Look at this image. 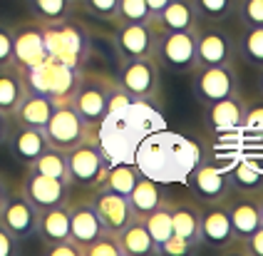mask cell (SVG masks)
<instances>
[{"label": "cell", "instance_id": "obj_1", "mask_svg": "<svg viewBox=\"0 0 263 256\" xmlns=\"http://www.w3.org/2000/svg\"><path fill=\"white\" fill-rule=\"evenodd\" d=\"M134 167L154 181H186L199 164V150L186 137L174 132H149L132 157Z\"/></svg>", "mask_w": 263, "mask_h": 256}, {"label": "cell", "instance_id": "obj_2", "mask_svg": "<svg viewBox=\"0 0 263 256\" xmlns=\"http://www.w3.org/2000/svg\"><path fill=\"white\" fill-rule=\"evenodd\" d=\"M152 102H139L134 100L122 109L109 112L102 120V124L95 130V139L100 142L107 159L115 164L117 162H132L134 150L139 147V142L149 132H154V127L149 124L152 117Z\"/></svg>", "mask_w": 263, "mask_h": 256}, {"label": "cell", "instance_id": "obj_3", "mask_svg": "<svg viewBox=\"0 0 263 256\" xmlns=\"http://www.w3.org/2000/svg\"><path fill=\"white\" fill-rule=\"evenodd\" d=\"M40 25H43L47 58L70 67H82V62L89 55V32L85 30V25H80L72 17Z\"/></svg>", "mask_w": 263, "mask_h": 256}, {"label": "cell", "instance_id": "obj_4", "mask_svg": "<svg viewBox=\"0 0 263 256\" xmlns=\"http://www.w3.org/2000/svg\"><path fill=\"white\" fill-rule=\"evenodd\" d=\"M80 77H82V67H70V65H62L58 60H50V58L37 67L23 70V80H25L28 92L45 95L55 105L72 100L74 90L80 85Z\"/></svg>", "mask_w": 263, "mask_h": 256}, {"label": "cell", "instance_id": "obj_5", "mask_svg": "<svg viewBox=\"0 0 263 256\" xmlns=\"http://www.w3.org/2000/svg\"><path fill=\"white\" fill-rule=\"evenodd\" d=\"M107 169H109V159L100 147V142L95 139V132L67 152V177L72 187L97 189L102 184Z\"/></svg>", "mask_w": 263, "mask_h": 256}, {"label": "cell", "instance_id": "obj_6", "mask_svg": "<svg viewBox=\"0 0 263 256\" xmlns=\"http://www.w3.org/2000/svg\"><path fill=\"white\" fill-rule=\"evenodd\" d=\"M159 67L169 72H191L196 67V30L157 28L154 55Z\"/></svg>", "mask_w": 263, "mask_h": 256}, {"label": "cell", "instance_id": "obj_7", "mask_svg": "<svg viewBox=\"0 0 263 256\" xmlns=\"http://www.w3.org/2000/svg\"><path fill=\"white\" fill-rule=\"evenodd\" d=\"M189 75L191 92L201 107L226 100L231 95H238V87H241L234 62L231 65H214V67H194Z\"/></svg>", "mask_w": 263, "mask_h": 256}, {"label": "cell", "instance_id": "obj_8", "mask_svg": "<svg viewBox=\"0 0 263 256\" xmlns=\"http://www.w3.org/2000/svg\"><path fill=\"white\" fill-rule=\"evenodd\" d=\"M109 82H112V77L82 72L80 85H77L72 100H70V105L74 107V112L82 117V122L87 124L92 132H95V130L102 124L104 117L109 115V107H107Z\"/></svg>", "mask_w": 263, "mask_h": 256}, {"label": "cell", "instance_id": "obj_9", "mask_svg": "<svg viewBox=\"0 0 263 256\" xmlns=\"http://www.w3.org/2000/svg\"><path fill=\"white\" fill-rule=\"evenodd\" d=\"M159 65L154 58H137V60H122L117 72V85L129 92L132 100L139 102H154L159 97L161 77Z\"/></svg>", "mask_w": 263, "mask_h": 256}, {"label": "cell", "instance_id": "obj_10", "mask_svg": "<svg viewBox=\"0 0 263 256\" xmlns=\"http://www.w3.org/2000/svg\"><path fill=\"white\" fill-rule=\"evenodd\" d=\"M43 132L47 144L62 152H70L72 147H77L80 142H85L92 135V130L82 122V117L74 112V107L70 102L55 105L47 124L43 127Z\"/></svg>", "mask_w": 263, "mask_h": 256}, {"label": "cell", "instance_id": "obj_11", "mask_svg": "<svg viewBox=\"0 0 263 256\" xmlns=\"http://www.w3.org/2000/svg\"><path fill=\"white\" fill-rule=\"evenodd\" d=\"M236 62V38L219 28V23H206L196 28V67L231 65Z\"/></svg>", "mask_w": 263, "mask_h": 256}, {"label": "cell", "instance_id": "obj_12", "mask_svg": "<svg viewBox=\"0 0 263 256\" xmlns=\"http://www.w3.org/2000/svg\"><path fill=\"white\" fill-rule=\"evenodd\" d=\"M154 40H157V23H117V30L112 35V43L117 50L119 60H137V58H152L154 55Z\"/></svg>", "mask_w": 263, "mask_h": 256}, {"label": "cell", "instance_id": "obj_13", "mask_svg": "<svg viewBox=\"0 0 263 256\" xmlns=\"http://www.w3.org/2000/svg\"><path fill=\"white\" fill-rule=\"evenodd\" d=\"M20 192L25 194L30 204L37 211L50 209V207H60V204H67L72 199V184L65 179H52V177H45L37 172H30L23 177L20 184Z\"/></svg>", "mask_w": 263, "mask_h": 256}, {"label": "cell", "instance_id": "obj_14", "mask_svg": "<svg viewBox=\"0 0 263 256\" xmlns=\"http://www.w3.org/2000/svg\"><path fill=\"white\" fill-rule=\"evenodd\" d=\"M0 224L5 226L17 241L37 236V209L30 204L20 189L8 192L0 207Z\"/></svg>", "mask_w": 263, "mask_h": 256}, {"label": "cell", "instance_id": "obj_15", "mask_svg": "<svg viewBox=\"0 0 263 256\" xmlns=\"http://www.w3.org/2000/svg\"><path fill=\"white\" fill-rule=\"evenodd\" d=\"M47 60V47H45L43 25L37 20L23 23L13 28V65L23 72L30 67H37Z\"/></svg>", "mask_w": 263, "mask_h": 256}, {"label": "cell", "instance_id": "obj_16", "mask_svg": "<svg viewBox=\"0 0 263 256\" xmlns=\"http://www.w3.org/2000/svg\"><path fill=\"white\" fill-rule=\"evenodd\" d=\"M186 181H189L194 196L199 202H204V204L226 202V196L234 192L231 189V179H229V169L209 164V162H199Z\"/></svg>", "mask_w": 263, "mask_h": 256}, {"label": "cell", "instance_id": "obj_17", "mask_svg": "<svg viewBox=\"0 0 263 256\" xmlns=\"http://www.w3.org/2000/svg\"><path fill=\"white\" fill-rule=\"evenodd\" d=\"M89 204L95 207V211H97V216H100V222L104 226V231H109V234H119L127 226V222L134 216L127 196L115 194V192L102 189V187L92 189Z\"/></svg>", "mask_w": 263, "mask_h": 256}, {"label": "cell", "instance_id": "obj_18", "mask_svg": "<svg viewBox=\"0 0 263 256\" xmlns=\"http://www.w3.org/2000/svg\"><path fill=\"white\" fill-rule=\"evenodd\" d=\"M234 239V226L229 219L226 202L209 204L206 209H201V224H199V241L201 244L211 246V249H223Z\"/></svg>", "mask_w": 263, "mask_h": 256}, {"label": "cell", "instance_id": "obj_19", "mask_svg": "<svg viewBox=\"0 0 263 256\" xmlns=\"http://www.w3.org/2000/svg\"><path fill=\"white\" fill-rule=\"evenodd\" d=\"M104 234V226L97 216L95 207L89 202H74L70 199V239L80 246V251L85 254L92 241H97Z\"/></svg>", "mask_w": 263, "mask_h": 256}, {"label": "cell", "instance_id": "obj_20", "mask_svg": "<svg viewBox=\"0 0 263 256\" xmlns=\"http://www.w3.org/2000/svg\"><path fill=\"white\" fill-rule=\"evenodd\" d=\"M226 209H229V219L234 226L236 239H249L251 234L263 224L261 219V207L258 199L251 194H238V196H226Z\"/></svg>", "mask_w": 263, "mask_h": 256}, {"label": "cell", "instance_id": "obj_21", "mask_svg": "<svg viewBox=\"0 0 263 256\" xmlns=\"http://www.w3.org/2000/svg\"><path fill=\"white\" fill-rule=\"evenodd\" d=\"M5 144L10 147V154L20 164H32L50 144L45 139V132L37 127H25V124H15L10 127V135L5 139Z\"/></svg>", "mask_w": 263, "mask_h": 256}, {"label": "cell", "instance_id": "obj_22", "mask_svg": "<svg viewBox=\"0 0 263 256\" xmlns=\"http://www.w3.org/2000/svg\"><path fill=\"white\" fill-rule=\"evenodd\" d=\"M243 107H246V100H241L238 95H231V97H226V100L204 105L206 127L214 130V132H231V130H238V127L243 124Z\"/></svg>", "mask_w": 263, "mask_h": 256}, {"label": "cell", "instance_id": "obj_23", "mask_svg": "<svg viewBox=\"0 0 263 256\" xmlns=\"http://www.w3.org/2000/svg\"><path fill=\"white\" fill-rule=\"evenodd\" d=\"M119 249H122V256H154L157 254V244L149 236L144 226V219L139 216H132L127 226L117 234Z\"/></svg>", "mask_w": 263, "mask_h": 256}, {"label": "cell", "instance_id": "obj_24", "mask_svg": "<svg viewBox=\"0 0 263 256\" xmlns=\"http://www.w3.org/2000/svg\"><path fill=\"white\" fill-rule=\"evenodd\" d=\"M154 23L164 30H196L201 20L196 15L194 0H169L154 17Z\"/></svg>", "mask_w": 263, "mask_h": 256}, {"label": "cell", "instance_id": "obj_25", "mask_svg": "<svg viewBox=\"0 0 263 256\" xmlns=\"http://www.w3.org/2000/svg\"><path fill=\"white\" fill-rule=\"evenodd\" d=\"M37 236L43 244L70 239V202L37 211Z\"/></svg>", "mask_w": 263, "mask_h": 256}, {"label": "cell", "instance_id": "obj_26", "mask_svg": "<svg viewBox=\"0 0 263 256\" xmlns=\"http://www.w3.org/2000/svg\"><path fill=\"white\" fill-rule=\"evenodd\" d=\"M52 109H55V102L50 97L37 95V92H28L20 100L17 109L13 112V122L15 124H25V127L43 130L45 124H47V120H50V115H52Z\"/></svg>", "mask_w": 263, "mask_h": 256}, {"label": "cell", "instance_id": "obj_27", "mask_svg": "<svg viewBox=\"0 0 263 256\" xmlns=\"http://www.w3.org/2000/svg\"><path fill=\"white\" fill-rule=\"evenodd\" d=\"M199 224H201V207L194 202H174L172 207V229L174 236L189 241L191 246H201L199 241Z\"/></svg>", "mask_w": 263, "mask_h": 256}, {"label": "cell", "instance_id": "obj_28", "mask_svg": "<svg viewBox=\"0 0 263 256\" xmlns=\"http://www.w3.org/2000/svg\"><path fill=\"white\" fill-rule=\"evenodd\" d=\"M127 199H129L132 214L139 216V219H144L146 214H152V211L161 204L164 194H161L159 181H154V179H149V177H144V174H139V179H137V184L132 187V192Z\"/></svg>", "mask_w": 263, "mask_h": 256}, {"label": "cell", "instance_id": "obj_29", "mask_svg": "<svg viewBox=\"0 0 263 256\" xmlns=\"http://www.w3.org/2000/svg\"><path fill=\"white\" fill-rule=\"evenodd\" d=\"M25 95H28V87H25L23 72L15 65L0 67V112L13 117V112Z\"/></svg>", "mask_w": 263, "mask_h": 256}, {"label": "cell", "instance_id": "obj_30", "mask_svg": "<svg viewBox=\"0 0 263 256\" xmlns=\"http://www.w3.org/2000/svg\"><path fill=\"white\" fill-rule=\"evenodd\" d=\"M236 58L246 62L249 67H263V25L261 28H243L236 38Z\"/></svg>", "mask_w": 263, "mask_h": 256}, {"label": "cell", "instance_id": "obj_31", "mask_svg": "<svg viewBox=\"0 0 263 256\" xmlns=\"http://www.w3.org/2000/svg\"><path fill=\"white\" fill-rule=\"evenodd\" d=\"M231 179V189L238 194H261L263 192V169L253 162H238V164L229 172Z\"/></svg>", "mask_w": 263, "mask_h": 256}, {"label": "cell", "instance_id": "obj_32", "mask_svg": "<svg viewBox=\"0 0 263 256\" xmlns=\"http://www.w3.org/2000/svg\"><path fill=\"white\" fill-rule=\"evenodd\" d=\"M139 174H142V172L134 167V162H117V164H112L107 169V174H104V179L100 187L115 192V194L129 196L132 187L139 179Z\"/></svg>", "mask_w": 263, "mask_h": 256}, {"label": "cell", "instance_id": "obj_33", "mask_svg": "<svg viewBox=\"0 0 263 256\" xmlns=\"http://www.w3.org/2000/svg\"><path fill=\"white\" fill-rule=\"evenodd\" d=\"M28 8L37 23H60L72 17L77 3L72 0H28Z\"/></svg>", "mask_w": 263, "mask_h": 256}, {"label": "cell", "instance_id": "obj_34", "mask_svg": "<svg viewBox=\"0 0 263 256\" xmlns=\"http://www.w3.org/2000/svg\"><path fill=\"white\" fill-rule=\"evenodd\" d=\"M28 169L45 174V177H52V179L70 181V177H67V152L55 150V147H47L32 164H28Z\"/></svg>", "mask_w": 263, "mask_h": 256}, {"label": "cell", "instance_id": "obj_35", "mask_svg": "<svg viewBox=\"0 0 263 256\" xmlns=\"http://www.w3.org/2000/svg\"><path fill=\"white\" fill-rule=\"evenodd\" d=\"M172 207H174V202L161 199L159 207L152 211V214H146V216H144L146 231H149V236L154 239V244H157V246L174 234V229H172Z\"/></svg>", "mask_w": 263, "mask_h": 256}, {"label": "cell", "instance_id": "obj_36", "mask_svg": "<svg viewBox=\"0 0 263 256\" xmlns=\"http://www.w3.org/2000/svg\"><path fill=\"white\" fill-rule=\"evenodd\" d=\"M196 15L204 23H223L236 13V0H194Z\"/></svg>", "mask_w": 263, "mask_h": 256}, {"label": "cell", "instance_id": "obj_37", "mask_svg": "<svg viewBox=\"0 0 263 256\" xmlns=\"http://www.w3.org/2000/svg\"><path fill=\"white\" fill-rule=\"evenodd\" d=\"M149 20H154V17L149 13L146 0H119L115 23L129 25V23H149Z\"/></svg>", "mask_w": 263, "mask_h": 256}, {"label": "cell", "instance_id": "obj_38", "mask_svg": "<svg viewBox=\"0 0 263 256\" xmlns=\"http://www.w3.org/2000/svg\"><path fill=\"white\" fill-rule=\"evenodd\" d=\"M236 17L243 28L263 25V0H236Z\"/></svg>", "mask_w": 263, "mask_h": 256}, {"label": "cell", "instance_id": "obj_39", "mask_svg": "<svg viewBox=\"0 0 263 256\" xmlns=\"http://www.w3.org/2000/svg\"><path fill=\"white\" fill-rule=\"evenodd\" d=\"M246 132L251 135H263V95L256 97L253 102H246L243 107V124Z\"/></svg>", "mask_w": 263, "mask_h": 256}, {"label": "cell", "instance_id": "obj_40", "mask_svg": "<svg viewBox=\"0 0 263 256\" xmlns=\"http://www.w3.org/2000/svg\"><path fill=\"white\" fill-rule=\"evenodd\" d=\"M80 5H82L85 13H89L92 17H100L104 23H115L119 0H80Z\"/></svg>", "mask_w": 263, "mask_h": 256}, {"label": "cell", "instance_id": "obj_41", "mask_svg": "<svg viewBox=\"0 0 263 256\" xmlns=\"http://www.w3.org/2000/svg\"><path fill=\"white\" fill-rule=\"evenodd\" d=\"M82 256H122L117 234H109V231H104L100 239L92 241L87 249H85V254H82Z\"/></svg>", "mask_w": 263, "mask_h": 256}, {"label": "cell", "instance_id": "obj_42", "mask_svg": "<svg viewBox=\"0 0 263 256\" xmlns=\"http://www.w3.org/2000/svg\"><path fill=\"white\" fill-rule=\"evenodd\" d=\"M191 251H196V246H191L189 241L179 239L174 234L157 246V254H161V256H186V254H191Z\"/></svg>", "mask_w": 263, "mask_h": 256}, {"label": "cell", "instance_id": "obj_43", "mask_svg": "<svg viewBox=\"0 0 263 256\" xmlns=\"http://www.w3.org/2000/svg\"><path fill=\"white\" fill-rule=\"evenodd\" d=\"M13 65V28L0 23V67Z\"/></svg>", "mask_w": 263, "mask_h": 256}, {"label": "cell", "instance_id": "obj_44", "mask_svg": "<svg viewBox=\"0 0 263 256\" xmlns=\"http://www.w3.org/2000/svg\"><path fill=\"white\" fill-rule=\"evenodd\" d=\"M45 254L47 256H82V251H80V246L72 239H62V241L45 244Z\"/></svg>", "mask_w": 263, "mask_h": 256}, {"label": "cell", "instance_id": "obj_45", "mask_svg": "<svg viewBox=\"0 0 263 256\" xmlns=\"http://www.w3.org/2000/svg\"><path fill=\"white\" fill-rule=\"evenodd\" d=\"M17 249H20V241L0 224V256H13V254H17Z\"/></svg>", "mask_w": 263, "mask_h": 256}, {"label": "cell", "instance_id": "obj_46", "mask_svg": "<svg viewBox=\"0 0 263 256\" xmlns=\"http://www.w3.org/2000/svg\"><path fill=\"white\" fill-rule=\"evenodd\" d=\"M243 244H246L249 256H263V224L251 234L249 239H243Z\"/></svg>", "mask_w": 263, "mask_h": 256}, {"label": "cell", "instance_id": "obj_47", "mask_svg": "<svg viewBox=\"0 0 263 256\" xmlns=\"http://www.w3.org/2000/svg\"><path fill=\"white\" fill-rule=\"evenodd\" d=\"M10 127H13V117L5 115V112H0V147L5 144V139L10 135Z\"/></svg>", "mask_w": 263, "mask_h": 256}, {"label": "cell", "instance_id": "obj_48", "mask_svg": "<svg viewBox=\"0 0 263 256\" xmlns=\"http://www.w3.org/2000/svg\"><path fill=\"white\" fill-rule=\"evenodd\" d=\"M169 0H146V5H149V13H152V17H157L161 13V8L166 5Z\"/></svg>", "mask_w": 263, "mask_h": 256}, {"label": "cell", "instance_id": "obj_49", "mask_svg": "<svg viewBox=\"0 0 263 256\" xmlns=\"http://www.w3.org/2000/svg\"><path fill=\"white\" fill-rule=\"evenodd\" d=\"M8 184H5V179H3V174H0V207H3V202H5V196H8Z\"/></svg>", "mask_w": 263, "mask_h": 256}, {"label": "cell", "instance_id": "obj_50", "mask_svg": "<svg viewBox=\"0 0 263 256\" xmlns=\"http://www.w3.org/2000/svg\"><path fill=\"white\" fill-rule=\"evenodd\" d=\"M258 92L263 95V67L258 70Z\"/></svg>", "mask_w": 263, "mask_h": 256}, {"label": "cell", "instance_id": "obj_51", "mask_svg": "<svg viewBox=\"0 0 263 256\" xmlns=\"http://www.w3.org/2000/svg\"><path fill=\"white\" fill-rule=\"evenodd\" d=\"M256 196H258V207H261V219H263V192L261 194H256Z\"/></svg>", "mask_w": 263, "mask_h": 256}, {"label": "cell", "instance_id": "obj_52", "mask_svg": "<svg viewBox=\"0 0 263 256\" xmlns=\"http://www.w3.org/2000/svg\"><path fill=\"white\" fill-rule=\"evenodd\" d=\"M72 3H77V5H80V0H72Z\"/></svg>", "mask_w": 263, "mask_h": 256}]
</instances>
